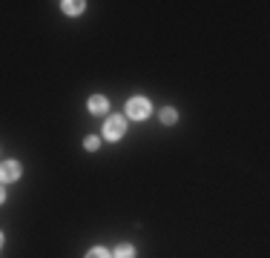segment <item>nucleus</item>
<instances>
[{
  "label": "nucleus",
  "mask_w": 270,
  "mask_h": 258,
  "mask_svg": "<svg viewBox=\"0 0 270 258\" xmlns=\"http://www.w3.org/2000/svg\"><path fill=\"white\" fill-rule=\"evenodd\" d=\"M3 201H6V192L0 190V204H3Z\"/></svg>",
  "instance_id": "obj_10"
},
{
  "label": "nucleus",
  "mask_w": 270,
  "mask_h": 258,
  "mask_svg": "<svg viewBox=\"0 0 270 258\" xmlns=\"http://www.w3.org/2000/svg\"><path fill=\"white\" fill-rule=\"evenodd\" d=\"M86 258H109V253H107V250H101V247H95V250L86 253Z\"/></svg>",
  "instance_id": "obj_9"
},
{
  "label": "nucleus",
  "mask_w": 270,
  "mask_h": 258,
  "mask_svg": "<svg viewBox=\"0 0 270 258\" xmlns=\"http://www.w3.org/2000/svg\"><path fill=\"white\" fill-rule=\"evenodd\" d=\"M0 247H3V235H0Z\"/></svg>",
  "instance_id": "obj_11"
},
{
  "label": "nucleus",
  "mask_w": 270,
  "mask_h": 258,
  "mask_svg": "<svg viewBox=\"0 0 270 258\" xmlns=\"http://www.w3.org/2000/svg\"><path fill=\"white\" fill-rule=\"evenodd\" d=\"M124 129H127V123H124L121 115H115V118H109V121L104 123V135H107L109 141H118V138L124 135Z\"/></svg>",
  "instance_id": "obj_2"
},
{
  "label": "nucleus",
  "mask_w": 270,
  "mask_h": 258,
  "mask_svg": "<svg viewBox=\"0 0 270 258\" xmlns=\"http://www.w3.org/2000/svg\"><path fill=\"white\" fill-rule=\"evenodd\" d=\"M133 256H135V250L130 244H121L115 253H112V258H133Z\"/></svg>",
  "instance_id": "obj_6"
},
{
  "label": "nucleus",
  "mask_w": 270,
  "mask_h": 258,
  "mask_svg": "<svg viewBox=\"0 0 270 258\" xmlns=\"http://www.w3.org/2000/svg\"><path fill=\"white\" fill-rule=\"evenodd\" d=\"M176 118H178V115H176V109H170V106L161 109V123H176Z\"/></svg>",
  "instance_id": "obj_7"
},
{
  "label": "nucleus",
  "mask_w": 270,
  "mask_h": 258,
  "mask_svg": "<svg viewBox=\"0 0 270 258\" xmlns=\"http://www.w3.org/2000/svg\"><path fill=\"white\" fill-rule=\"evenodd\" d=\"M61 6H64V12H67V14H81L83 12L81 0H67V3H61Z\"/></svg>",
  "instance_id": "obj_5"
},
{
  "label": "nucleus",
  "mask_w": 270,
  "mask_h": 258,
  "mask_svg": "<svg viewBox=\"0 0 270 258\" xmlns=\"http://www.w3.org/2000/svg\"><path fill=\"white\" fill-rule=\"evenodd\" d=\"M127 115H130V118H135V121H144V118L149 115L147 98H133V101L127 103Z\"/></svg>",
  "instance_id": "obj_1"
},
{
  "label": "nucleus",
  "mask_w": 270,
  "mask_h": 258,
  "mask_svg": "<svg viewBox=\"0 0 270 258\" xmlns=\"http://www.w3.org/2000/svg\"><path fill=\"white\" fill-rule=\"evenodd\" d=\"M83 147H86V150H89V152H95V150H98V147H101V141H98V138H95V135H89V138H86V141H83Z\"/></svg>",
  "instance_id": "obj_8"
},
{
  "label": "nucleus",
  "mask_w": 270,
  "mask_h": 258,
  "mask_svg": "<svg viewBox=\"0 0 270 258\" xmlns=\"http://www.w3.org/2000/svg\"><path fill=\"white\" fill-rule=\"evenodd\" d=\"M0 178H3V181H17V178H20V163L6 161L3 166H0Z\"/></svg>",
  "instance_id": "obj_3"
},
{
  "label": "nucleus",
  "mask_w": 270,
  "mask_h": 258,
  "mask_svg": "<svg viewBox=\"0 0 270 258\" xmlns=\"http://www.w3.org/2000/svg\"><path fill=\"white\" fill-rule=\"evenodd\" d=\"M107 98H101V95H92L89 98V112H95V115H101V112H107Z\"/></svg>",
  "instance_id": "obj_4"
}]
</instances>
